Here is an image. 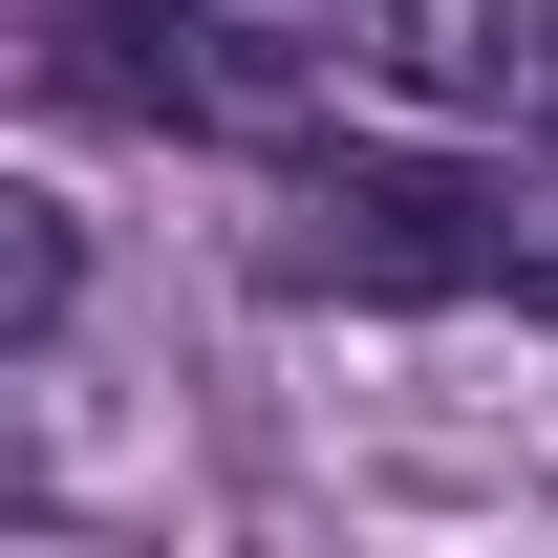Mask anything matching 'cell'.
<instances>
[{"mask_svg": "<svg viewBox=\"0 0 558 558\" xmlns=\"http://www.w3.org/2000/svg\"><path fill=\"white\" fill-rule=\"evenodd\" d=\"M279 301H558V258L515 236V194L473 172H387V150H323L258 236Z\"/></svg>", "mask_w": 558, "mask_h": 558, "instance_id": "cell-1", "label": "cell"}, {"mask_svg": "<svg viewBox=\"0 0 558 558\" xmlns=\"http://www.w3.org/2000/svg\"><path fill=\"white\" fill-rule=\"evenodd\" d=\"M44 86L130 108V130H194V150H301L323 130V44H258L215 0H44Z\"/></svg>", "mask_w": 558, "mask_h": 558, "instance_id": "cell-2", "label": "cell"}, {"mask_svg": "<svg viewBox=\"0 0 558 558\" xmlns=\"http://www.w3.org/2000/svg\"><path fill=\"white\" fill-rule=\"evenodd\" d=\"M344 65L409 108H537V0H344Z\"/></svg>", "mask_w": 558, "mask_h": 558, "instance_id": "cell-3", "label": "cell"}, {"mask_svg": "<svg viewBox=\"0 0 558 558\" xmlns=\"http://www.w3.org/2000/svg\"><path fill=\"white\" fill-rule=\"evenodd\" d=\"M44 323H65V215L0 194V344H44Z\"/></svg>", "mask_w": 558, "mask_h": 558, "instance_id": "cell-4", "label": "cell"}, {"mask_svg": "<svg viewBox=\"0 0 558 558\" xmlns=\"http://www.w3.org/2000/svg\"><path fill=\"white\" fill-rule=\"evenodd\" d=\"M537 108H558V0H537Z\"/></svg>", "mask_w": 558, "mask_h": 558, "instance_id": "cell-5", "label": "cell"}]
</instances>
